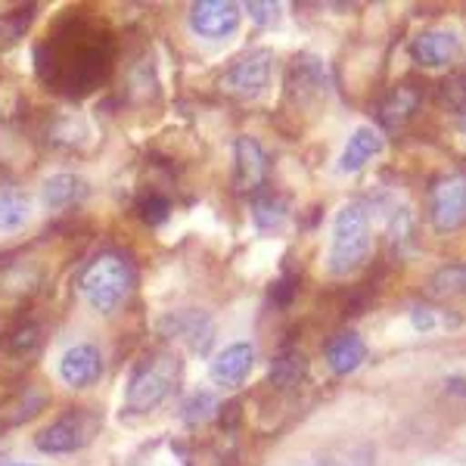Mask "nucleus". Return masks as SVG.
Returning a JSON list of instances; mask_svg holds the SVG:
<instances>
[{
	"label": "nucleus",
	"mask_w": 466,
	"mask_h": 466,
	"mask_svg": "<svg viewBox=\"0 0 466 466\" xmlns=\"http://www.w3.org/2000/svg\"><path fill=\"white\" fill-rule=\"evenodd\" d=\"M116 37L100 19L66 13L35 47L37 78L63 96H87L109 78Z\"/></svg>",
	"instance_id": "f257e3e1"
},
{
	"label": "nucleus",
	"mask_w": 466,
	"mask_h": 466,
	"mask_svg": "<svg viewBox=\"0 0 466 466\" xmlns=\"http://www.w3.org/2000/svg\"><path fill=\"white\" fill-rule=\"evenodd\" d=\"M184 377V360L171 349L147 351L131 367V377L125 382V410L127 413H153L159 410Z\"/></svg>",
	"instance_id": "f03ea898"
},
{
	"label": "nucleus",
	"mask_w": 466,
	"mask_h": 466,
	"mask_svg": "<svg viewBox=\"0 0 466 466\" xmlns=\"http://www.w3.org/2000/svg\"><path fill=\"white\" fill-rule=\"evenodd\" d=\"M137 274L122 252H96L78 277L81 299L96 314H116L127 302Z\"/></svg>",
	"instance_id": "7ed1b4c3"
},
{
	"label": "nucleus",
	"mask_w": 466,
	"mask_h": 466,
	"mask_svg": "<svg viewBox=\"0 0 466 466\" xmlns=\"http://www.w3.org/2000/svg\"><path fill=\"white\" fill-rule=\"evenodd\" d=\"M370 255V215L360 202H349L333 218L327 270L333 277H349L364 268Z\"/></svg>",
	"instance_id": "20e7f679"
},
{
	"label": "nucleus",
	"mask_w": 466,
	"mask_h": 466,
	"mask_svg": "<svg viewBox=\"0 0 466 466\" xmlns=\"http://www.w3.org/2000/svg\"><path fill=\"white\" fill-rule=\"evenodd\" d=\"M100 426H103V420L96 410L72 408L35 435V448L41 451V454H75V451L90 445V439L100 432Z\"/></svg>",
	"instance_id": "39448f33"
},
{
	"label": "nucleus",
	"mask_w": 466,
	"mask_h": 466,
	"mask_svg": "<svg viewBox=\"0 0 466 466\" xmlns=\"http://www.w3.org/2000/svg\"><path fill=\"white\" fill-rule=\"evenodd\" d=\"M270 69H274V54L270 50H249L221 75L218 85L233 100H258L270 85Z\"/></svg>",
	"instance_id": "423d86ee"
},
{
	"label": "nucleus",
	"mask_w": 466,
	"mask_h": 466,
	"mask_svg": "<svg viewBox=\"0 0 466 466\" xmlns=\"http://www.w3.org/2000/svg\"><path fill=\"white\" fill-rule=\"evenodd\" d=\"M162 339L187 345L193 355H208L215 345V320L199 308H180V311H168L156 323Z\"/></svg>",
	"instance_id": "0eeeda50"
},
{
	"label": "nucleus",
	"mask_w": 466,
	"mask_h": 466,
	"mask_svg": "<svg viewBox=\"0 0 466 466\" xmlns=\"http://www.w3.org/2000/svg\"><path fill=\"white\" fill-rule=\"evenodd\" d=\"M430 221L439 233L457 230L466 221V175H445L430 187Z\"/></svg>",
	"instance_id": "6e6552de"
},
{
	"label": "nucleus",
	"mask_w": 466,
	"mask_h": 466,
	"mask_svg": "<svg viewBox=\"0 0 466 466\" xmlns=\"http://www.w3.org/2000/svg\"><path fill=\"white\" fill-rule=\"evenodd\" d=\"M243 10H239L233 0H199L190 6L187 22H190V32L206 37V41H224L239 28Z\"/></svg>",
	"instance_id": "1a4fd4ad"
},
{
	"label": "nucleus",
	"mask_w": 466,
	"mask_h": 466,
	"mask_svg": "<svg viewBox=\"0 0 466 466\" xmlns=\"http://www.w3.org/2000/svg\"><path fill=\"white\" fill-rule=\"evenodd\" d=\"M423 103H426V81L404 78V81H398L395 87H389L386 96L380 100L377 122L382 127H389V131H398V127H404L417 116Z\"/></svg>",
	"instance_id": "9d476101"
},
{
	"label": "nucleus",
	"mask_w": 466,
	"mask_h": 466,
	"mask_svg": "<svg viewBox=\"0 0 466 466\" xmlns=\"http://www.w3.org/2000/svg\"><path fill=\"white\" fill-rule=\"evenodd\" d=\"M268 171L270 162L265 147L249 134L237 137V144H233V184H237V190L246 197H258L261 187L268 184Z\"/></svg>",
	"instance_id": "9b49d317"
},
{
	"label": "nucleus",
	"mask_w": 466,
	"mask_h": 466,
	"mask_svg": "<svg viewBox=\"0 0 466 466\" xmlns=\"http://www.w3.org/2000/svg\"><path fill=\"white\" fill-rule=\"evenodd\" d=\"M103 370H106V364H103L100 349L90 342H75L59 358V377H63L69 389L96 386L103 380Z\"/></svg>",
	"instance_id": "f8f14e48"
},
{
	"label": "nucleus",
	"mask_w": 466,
	"mask_h": 466,
	"mask_svg": "<svg viewBox=\"0 0 466 466\" xmlns=\"http://www.w3.org/2000/svg\"><path fill=\"white\" fill-rule=\"evenodd\" d=\"M327 87V72L318 56H296L287 69V100H292L296 106H308L323 94Z\"/></svg>",
	"instance_id": "ddd939ff"
},
{
	"label": "nucleus",
	"mask_w": 466,
	"mask_h": 466,
	"mask_svg": "<svg viewBox=\"0 0 466 466\" xmlns=\"http://www.w3.org/2000/svg\"><path fill=\"white\" fill-rule=\"evenodd\" d=\"M255 367V349L249 342H233L224 351H218L208 364V377H212L215 386L233 389L239 382H246V377L252 373Z\"/></svg>",
	"instance_id": "4468645a"
},
{
	"label": "nucleus",
	"mask_w": 466,
	"mask_h": 466,
	"mask_svg": "<svg viewBox=\"0 0 466 466\" xmlns=\"http://www.w3.org/2000/svg\"><path fill=\"white\" fill-rule=\"evenodd\" d=\"M457 50H461V37L454 32H441V28H435V32H420L408 44V56L417 66H426V69L448 66L451 59L457 56Z\"/></svg>",
	"instance_id": "2eb2a0df"
},
{
	"label": "nucleus",
	"mask_w": 466,
	"mask_h": 466,
	"mask_svg": "<svg viewBox=\"0 0 466 466\" xmlns=\"http://www.w3.org/2000/svg\"><path fill=\"white\" fill-rule=\"evenodd\" d=\"M323 358H327V367L336 377H349L367 360V342L360 339L355 329H339L323 345Z\"/></svg>",
	"instance_id": "dca6fc26"
},
{
	"label": "nucleus",
	"mask_w": 466,
	"mask_h": 466,
	"mask_svg": "<svg viewBox=\"0 0 466 466\" xmlns=\"http://www.w3.org/2000/svg\"><path fill=\"white\" fill-rule=\"evenodd\" d=\"M90 187L87 180L81 175H54L44 180L41 187V202L47 212H63V208H72V206H81V202L87 199Z\"/></svg>",
	"instance_id": "f3484780"
},
{
	"label": "nucleus",
	"mask_w": 466,
	"mask_h": 466,
	"mask_svg": "<svg viewBox=\"0 0 466 466\" xmlns=\"http://www.w3.org/2000/svg\"><path fill=\"white\" fill-rule=\"evenodd\" d=\"M380 153H382L380 131L370 125H360L351 131V137H349V144H345L336 168H339V175H355V171H360L367 162L373 159V156H380Z\"/></svg>",
	"instance_id": "a211bd4d"
},
{
	"label": "nucleus",
	"mask_w": 466,
	"mask_h": 466,
	"mask_svg": "<svg viewBox=\"0 0 466 466\" xmlns=\"http://www.w3.org/2000/svg\"><path fill=\"white\" fill-rule=\"evenodd\" d=\"M268 380L277 392H296L308 380V355L299 349H283L280 355L270 360Z\"/></svg>",
	"instance_id": "6ab92c4d"
},
{
	"label": "nucleus",
	"mask_w": 466,
	"mask_h": 466,
	"mask_svg": "<svg viewBox=\"0 0 466 466\" xmlns=\"http://www.w3.org/2000/svg\"><path fill=\"white\" fill-rule=\"evenodd\" d=\"M302 466H377V448L367 441L355 445H329L311 454Z\"/></svg>",
	"instance_id": "aec40b11"
},
{
	"label": "nucleus",
	"mask_w": 466,
	"mask_h": 466,
	"mask_svg": "<svg viewBox=\"0 0 466 466\" xmlns=\"http://www.w3.org/2000/svg\"><path fill=\"white\" fill-rule=\"evenodd\" d=\"M32 218V199L13 184H0V233H16Z\"/></svg>",
	"instance_id": "412c9836"
},
{
	"label": "nucleus",
	"mask_w": 466,
	"mask_h": 466,
	"mask_svg": "<svg viewBox=\"0 0 466 466\" xmlns=\"http://www.w3.org/2000/svg\"><path fill=\"white\" fill-rule=\"evenodd\" d=\"M289 218V202L280 193H258L252 197V221L258 230H280Z\"/></svg>",
	"instance_id": "4be33fe9"
},
{
	"label": "nucleus",
	"mask_w": 466,
	"mask_h": 466,
	"mask_svg": "<svg viewBox=\"0 0 466 466\" xmlns=\"http://www.w3.org/2000/svg\"><path fill=\"white\" fill-rule=\"evenodd\" d=\"M426 292L432 299H461L466 296V261H451L441 265L426 283Z\"/></svg>",
	"instance_id": "5701e85b"
},
{
	"label": "nucleus",
	"mask_w": 466,
	"mask_h": 466,
	"mask_svg": "<svg viewBox=\"0 0 466 466\" xmlns=\"http://www.w3.org/2000/svg\"><path fill=\"white\" fill-rule=\"evenodd\" d=\"M218 410H221V404H218L215 392L199 389V392H193L184 404H180V420H184L187 426H202L212 417H218Z\"/></svg>",
	"instance_id": "b1692460"
},
{
	"label": "nucleus",
	"mask_w": 466,
	"mask_h": 466,
	"mask_svg": "<svg viewBox=\"0 0 466 466\" xmlns=\"http://www.w3.org/2000/svg\"><path fill=\"white\" fill-rule=\"evenodd\" d=\"M41 349V327L37 323H19V327H13L10 333L4 336V351L13 358H28L35 355V351Z\"/></svg>",
	"instance_id": "393cba45"
},
{
	"label": "nucleus",
	"mask_w": 466,
	"mask_h": 466,
	"mask_svg": "<svg viewBox=\"0 0 466 466\" xmlns=\"http://www.w3.org/2000/svg\"><path fill=\"white\" fill-rule=\"evenodd\" d=\"M435 100L441 109L448 112H466V72H451L448 78H441V85L435 87Z\"/></svg>",
	"instance_id": "a878e982"
},
{
	"label": "nucleus",
	"mask_w": 466,
	"mask_h": 466,
	"mask_svg": "<svg viewBox=\"0 0 466 466\" xmlns=\"http://www.w3.org/2000/svg\"><path fill=\"white\" fill-rule=\"evenodd\" d=\"M134 208H137L140 221L149 224V228H159V224H165L171 218V199L165 197V193H159V190L144 193Z\"/></svg>",
	"instance_id": "bb28decb"
},
{
	"label": "nucleus",
	"mask_w": 466,
	"mask_h": 466,
	"mask_svg": "<svg viewBox=\"0 0 466 466\" xmlns=\"http://www.w3.org/2000/svg\"><path fill=\"white\" fill-rule=\"evenodd\" d=\"M410 323H413V329H420V333H432V329L448 327V323H454V320H448L445 314H439V308L417 305L410 311Z\"/></svg>",
	"instance_id": "cd10ccee"
},
{
	"label": "nucleus",
	"mask_w": 466,
	"mask_h": 466,
	"mask_svg": "<svg viewBox=\"0 0 466 466\" xmlns=\"http://www.w3.org/2000/svg\"><path fill=\"white\" fill-rule=\"evenodd\" d=\"M299 292V274H283L280 280L270 287V302L274 305H289Z\"/></svg>",
	"instance_id": "c85d7f7f"
},
{
	"label": "nucleus",
	"mask_w": 466,
	"mask_h": 466,
	"mask_svg": "<svg viewBox=\"0 0 466 466\" xmlns=\"http://www.w3.org/2000/svg\"><path fill=\"white\" fill-rule=\"evenodd\" d=\"M246 13H249V19L258 22V25H270V22L277 19V13H280V6L277 4H246Z\"/></svg>",
	"instance_id": "c756f323"
},
{
	"label": "nucleus",
	"mask_w": 466,
	"mask_h": 466,
	"mask_svg": "<svg viewBox=\"0 0 466 466\" xmlns=\"http://www.w3.org/2000/svg\"><path fill=\"white\" fill-rule=\"evenodd\" d=\"M445 395L448 398H466V377L454 373V377L445 380Z\"/></svg>",
	"instance_id": "7c9ffc66"
},
{
	"label": "nucleus",
	"mask_w": 466,
	"mask_h": 466,
	"mask_svg": "<svg viewBox=\"0 0 466 466\" xmlns=\"http://www.w3.org/2000/svg\"><path fill=\"white\" fill-rule=\"evenodd\" d=\"M0 466H37V463H10L6 457H0Z\"/></svg>",
	"instance_id": "2f4dec72"
},
{
	"label": "nucleus",
	"mask_w": 466,
	"mask_h": 466,
	"mask_svg": "<svg viewBox=\"0 0 466 466\" xmlns=\"http://www.w3.org/2000/svg\"><path fill=\"white\" fill-rule=\"evenodd\" d=\"M457 127H461V134H463V140H466V112L461 116V122H457Z\"/></svg>",
	"instance_id": "473e14b6"
}]
</instances>
